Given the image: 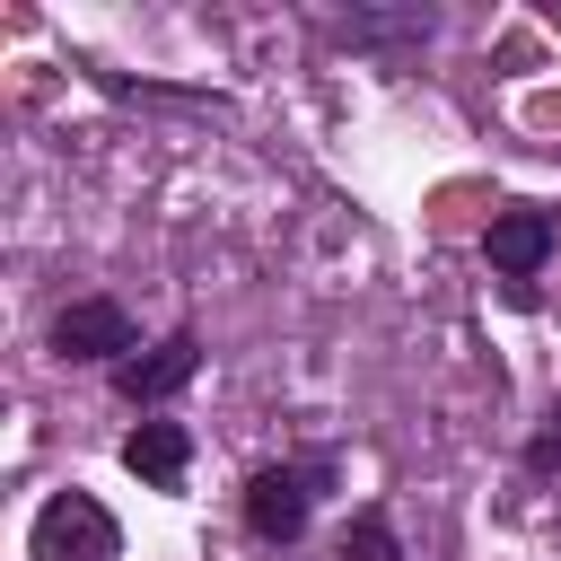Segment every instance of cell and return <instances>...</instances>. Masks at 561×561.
<instances>
[{"instance_id": "2", "label": "cell", "mask_w": 561, "mask_h": 561, "mask_svg": "<svg viewBox=\"0 0 561 561\" xmlns=\"http://www.w3.org/2000/svg\"><path fill=\"white\" fill-rule=\"evenodd\" d=\"M316 482H324V465H263V473L245 482V526H254L263 543H298Z\"/></svg>"}, {"instance_id": "7", "label": "cell", "mask_w": 561, "mask_h": 561, "mask_svg": "<svg viewBox=\"0 0 561 561\" xmlns=\"http://www.w3.org/2000/svg\"><path fill=\"white\" fill-rule=\"evenodd\" d=\"M342 561H403V543H394L386 508H359V517H351V535H342Z\"/></svg>"}, {"instance_id": "1", "label": "cell", "mask_w": 561, "mask_h": 561, "mask_svg": "<svg viewBox=\"0 0 561 561\" xmlns=\"http://www.w3.org/2000/svg\"><path fill=\"white\" fill-rule=\"evenodd\" d=\"M26 561H123V535H114L105 500H88V491H53V500L35 508Z\"/></svg>"}, {"instance_id": "3", "label": "cell", "mask_w": 561, "mask_h": 561, "mask_svg": "<svg viewBox=\"0 0 561 561\" xmlns=\"http://www.w3.org/2000/svg\"><path fill=\"white\" fill-rule=\"evenodd\" d=\"M53 351L61 359H131V316L114 307V298H70L61 316H53Z\"/></svg>"}, {"instance_id": "6", "label": "cell", "mask_w": 561, "mask_h": 561, "mask_svg": "<svg viewBox=\"0 0 561 561\" xmlns=\"http://www.w3.org/2000/svg\"><path fill=\"white\" fill-rule=\"evenodd\" d=\"M123 465H131L149 491H175V482H184V465H193V438H184L175 421H140V430L123 438Z\"/></svg>"}, {"instance_id": "8", "label": "cell", "mask_w": 561, "mask_h": 561, "mask_svg": "<svg viewBox=\"0 0 561 561\" xmlns=\"http://www.w3.org/2000/svg\"><path fill=\"white\" fill-rule=\"evenodd\" d=\"M526 465H535V473H561V412H552V430L526 447Z\"/></svg>"}, {"instance_id": "5", "label": "cell", "mask_w": 561, "mask_h": 561, "mask_svg": "<svg viewBox=\"0 0 561 561\" xmlns=\"http://www.w3.org/2000/svg\"><path fill=\"white\" fill-rule=\"evenodd\" d=\"M193 368H202V342H193V333H167L158 351H131V359L114 368V386H123L131 403H158V394H175Z\"/></svg>"}, {"instance_id": "4", "label": "cell", "mask_w": 561, "mask_h": 561, "mask_svg": "<svg viewBox=\"0 0 561 561\" xmlns=\"http://www.w3.org/2000/svg\"><path fill=\"white\" fill-rule=\"evenodd\" d=\"M491 272L508 280V289H526L535 272H543V254H552V210H535V202H508L500 219H491Z\"/></svg>"}]
</instances>
